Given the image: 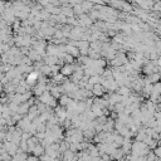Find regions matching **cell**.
I'll return each mask as SVG.
<instances>
[{
	"label": "cell",
	"mask_w": 161,
	"mask_h": 161,
	"mask_svg": "<svg viewBox=\"0 0 161 161\" xmlns=\"http://www.w3.org/2000/svg\"><path fill=\"white\" fill-rule=\"evenodd\" d=\"M77 66L76 64H63V66L60 67V74H63L64 77H71L72 73L76 71Z\"/></svg>",
	"instance_id": "1"
},
{
	"label": "cell",
	"mask_w": 161,
	"mask_h": 161,
	"mask_svg": "<svg viewBox=\"0 0 161 161\" xmlns=\"http://www.w3.org/2000/svg\"><path fill=\"white\" fill-rule=\"evenodd\" d=\"M92 94H94L96 97H103V94L106 93V89L102 87L101 83H97V84H93L92 86Z\"/></svg>",
	"instance_id": "2"
},
{
	"label": "cell",
	"mask_w": 161,
	"mask_h": 161,
	"mask_svg": "<svg viewBox=\"0 0 161 161\" xmlns=\"http://www.w3.org/2000/svg\"><path fill=\"white\" fill-rule=\"evenodd\" d=\"M64 52H66L67 54L72 55L73 58H78L79 57V49L72 44H67L66 47H64Z\"/></svg>",
	"instance_id": "3"
},
{
	"label": "cell",
	"mask_w": 161,
	"mask_h": 161,
	"mask_svg": "<svg viewBox=\"0 0 161 161\" xmlns=\"http://www.w3.org/2000/svg\"><path fill=\"white\" fill-rule=\"evenodd\" d=\"M69 101H71V98H69V96L68 94H62L60 97L58 98V105L60 106V107H67V105L69 103Z\"/></svg>",
	"instance_id": "4"
},
{
	"label": "cell",
	"mask_w": 161,
	"mask_h": 161,
	"mask_svg": "<svg viewBox=\"0 0 161 161\" xmlns=\"http://www.w3.org/2000/svg\"><path fill=\"white\" fill-rule=\"evenodd\" d=\"M93 5H94V4H92L91 2H87V0H82V3H81V7H82V9L84 10V13L91 12V10L93 9Z\"/></svg>",
	"instance_id": "5"
},
{
	"label": "cell",
	"mask_w": 161,
	"mask_h": 161,
	"mask_svg": "<svg viewBox=\"0 0 161 161\" xmlns=\"http://www.w3.org/2000/svg\"><path fill=\"white\" fill-rule=\"evenodd\" d=\"M74 159H76V157H74L73 151H71V150L64 151V155H63V160H64V161H73Z\"/></svg>",
	"instance_id": "6"
},
{
	"label": "cell",
	"mask_w": 161,
	"mask_h": 161,
	"mask_svg": "<svg viewBox=\"0 0 161 161\" xmlns=\"http://www.w3.org/2000/svg\"><path fill=\"white\" fill-rule=\"evenodd\" d=\"M33 151H34V155H36V156L43 155V154H44V147H43V146H40V145L38 144V145L34 147V150H33Z\"/></svg>",
	"instance_id": "7"
},
{
	"label": "cell",
	"mask_w": 161,
	"mask_h": 161,
	"mask_svg": "<svg viewBox=\"0 0 161 161\" xmlns=\"http://www.w3.org/2000/svg\"><path fill=\"white\" fill-rule=\"evenodd\" d=\"M160 151H161V150H160V149H159V147H157V149H156V150H155V154H154V155H155V156H156V157H160V154H161V152H160Z\"/></svg>",
	"instance_id": "8"
},
{
	"label": "cell",
	"mask_w": 161,
	"mask_h": 161,
	"mask_svg": "<svg viewBox=\"0 0 161 161\" xmlns=\"http://www.w3.org/2000/svg\"><path fill=\"white\" fill-rule=\"evenodd\" d=\"M26 161H38V160H37V157H36V156H33V157L26 159Z\"/></svg>",
	"instance_id": "9"
},
{
	"label": "cell",
	"mask_w": 161,
	"mask_h": 161,
	"mask_svg": "<svg viewBox=\"0 0 161 161\" xmlns=\"http://www.w3.org/2000/svg\"><path fill=\"white\" fill-rule=\"evenodd\" d=\"M0 17H2V14H0Z\"/></svg>",
	"instance_id": "10"
}]
</instances>
